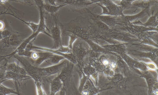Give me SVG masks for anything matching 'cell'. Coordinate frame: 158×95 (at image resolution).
Here are the masks:
<instances>
[{"label": "cell", "mask_w": 158, "mask_h": 95, "mask_svg": "<svg viewBox=\"0 0 158 95\" xmlns=\"http://www.w3.org/2000/svg\"><path fill=\"white\" fill-rule=\"evenodd\" d=\"M20 59L27 74L32 78L35 82L38 81L43 86L51 76L59 73L69 61L65 59L57 64L40 68L33 65L25 59Z\"/></svg>", "instance_id": "cell-1"}, {"label": "cell", "mask_w": 158, "mask_h": 95, "mask_svg": "<svg viewBox=\"0 0 158 95\" xmlns=\"http://www.w3.org/2000/svg\"><path fill=\"white\" fill-rule=\"evenodd\" d=\"M75 65L68 61L65 66L56 76L61 81L63 86L60 95H80L74 81Z\"/></svg>", "instance_id": "cell-2"}, {"label": "cell", "mask_w": 158, "mask_h": 95, "mask_svg": "<svg viewBox=\"0 0 158 95\" xmlns=\"http://www.w3.org/2000/svg\"><path fill=\"white\" fill-rule=\"evenodd\" d=\"M58 14L52 15L54 23L47 25L49 30V33L54 42L53 49H57L63 45L62 35L60 22L58 19Z\"/></svg>", "instance_id": "cell-3"}, {"label": "cell", "mask_w": 158, "mask_h": 95, "mask_svg": "<svg viewBox=\"0 0 158 95\" xmlns=\"http://www.w3.org/2000/svg\"><path fill=\"white\" fill-rule=\"evenodd\" d=\"M84 41L81 38L77 39L74 43L72 49V53L75 56L77 62V65H75L81 68L84 65L83 61L86 52Z\"/></svg>", "instance_id": "cell-4"}, {"label": "cell", "mask_w": 158, "mask_h": 95, "mask_svg": "<svg viewBox=\"0 0 158 95\" xmlns=\"http://www.w3.org/2000/svg\"><path fill=\"white\" fill-rule=\"evenodd\" d=\"M24 49L27 50H38L51 52L54 54L63 56L66 59L73 63L75 65L77 64L76 59L72 53H63L59 51L57 49H51L44 47L38 46L33 45L32 42H31L27 45Z\"/></svg>", "instance_id": "cell-5"}, {"label": "cell", "mask_w": 158, "mask_h": 95, "mask_svg": "<svg viewBox=\"0 0 158 95\" xmlns=\"http://www.w3.org/2000/svg\"><path fill=\"white\" fill-rule=\"evenodd\" d=\"M67 6L73 11L81 13L84 7L89 4V0H65Z\"/></svg>", "instance_id": "cell-6"}, {"label": "cell", "mask_w": 158, "mask_h": 95, "mask_svg": "<svg viewBox=\"0 0 158 95\" xmlns=\"http://www.w3.org/2000/svg\"><path fill=\"white\" fill-rule=\"evenodd\" d=\"M34 50L37 51L36 58L34 60L31 61L30 63L36 66H39L42 63L49 59L54 54L52 53L46 51Z\"/></svg>", "instance_id": "cell-7"}, {"label": "cell", "mask_w": 158, "mask_h": 95, "mask_svg": "<svg viewBox=\"0 0 158 95\" xmlns=\"http://www.w3.org/2000/svg\"><path fill=\"white\" fill-rule=\"evenodd\" d=\"M47 82L50 84V94L51 95H55L59 93L62 87V82L57 76L53 78H50Z\"/></svg>", "instance_id": "cell-8"}, {"label": "cell", "mask_w": 158, "mask_h": 95, "mask_svg": "<svg viewBox=\"0 0 158 95\" xmlns=\"http://www.w3.org/2000/svg\"><path fill=\"white\" fill-rule=\"evenodd\" d=\"M67 3H64L57 6H54L44 4V9L45 12H47L51 15H53L57 14L59 10L63 7L67 6Z\"/></svg>", "instance_id": "cell-9"}, {"label": "cell", "mask_w": 158, "mask_h": 95, "mask_svg": "<svg viewBox=\"0 0 158 95\" xmlns=\"http://www.w3.org/2000/svg\"><path fill=\"white\" fill-rule=\"evenodd\" d=\"M65 58L60 55L54 54L49 59L45 61L50 65H52L60 63Z\"/></svg>", "instance_id": "cell-10"}, {"label": "cell", "mask_w": 158, "mask_h": 95, "mask_svg": "<svg viewBox=\"0 0 158 95\" xmlns=\"http://www.w3.org/2000/svg\"><path fill=\"white\" fill-rule=\"evenodd\" d=\"M8 14L11 15L17 18L21 21L22 22L28 26L32 30L33 33L36 32L39 28V24H36L31 22H27L23 20V19L19 18L18 17L15 15L11 13H8Z\"/></svg>", "instance_id": "cell-11"}, {"label": "cell", "mask_w": 158, "mask_h": 95, "mask_svg": "<svg viewBox=\"0 0 158 95\" xmlns=\"http://www.w3.org/2000/svg\"><path fill=\"white\" fill-rule=\"evenodd\" d=\"M63 36H68L69 38V45L68 46L70 49H72L73 45L75 42L78 38V37L75 34L68 32L62 31Z\"/></svg>", "instance_id": "cell-12"}, {"label": "cell", "mask_w": 158, "mask_h": 95, "mask_svg": "<svg viewBox=\"0 0 158 95\" xmlns=\"http://www.w3.org/2000/svg\"><path fill=\"white\" fill-rule=\"evenodd\" d=\"M44 1L45 4L54 6L66 3L65 0H44Z\"/></svg>", "instance_id": "cell-13"}, {"label": "cell", "mask_w": 158, "mask_h": 95, "mask_svg": "<svg viewBox=\"0 0 158 95\" xmlns=\"http://www.w3.org/2000/svg\"><path fill=\"white\" fill-rule=\"evenodd\" d=\"M35 84L36 87L37 95H43L47 94L43 89V85L40 82L38 81L35 82Z\"/></svg>", "instance_id": "cell-14"}, {"label": "cell", "mask_w": 158, "mask_h": 95, "mask_svg": "<svg viewBox=\"0 0 158 95\" xmlns=\"http://www.w3.org/2000/svg\"><path fill=\"white\" fill-rule=\"evenodd\" d=\"M57 50L63 53H72V50L68 46H65L63 45L60 46Z\"/></svg>", "instance_id": "cell-15"}, {"label": "cell", "mask_w": 158, "mask_h": 95, "mask_svg": "<svg viewBox=\"0 0 158 95\" xmlns=\"http://www.w3.org/2000/svg\"><path fill=\"white\" fill-rule=\"evenodd\" d=\"M34 4L36 5L38 9L44 7V0H34Z\"/></svg>", "instance_id": "cell-16"}, {"label": "cell", "mask_w": 158, "mask_h": 95, "mask_svg": "<svg viewBox=\"0 0 158 95\" xmlns=\"http://www.w3.org/2000/svg\"><path fill=\"white\" fill-rule=\"evenodd\" d=\"M8 31L7 30H4L0 31V40L8 36Z\"/></svg>", "instance_id": "cell-17"}, {"label": "cell", "mask_w": 158, "mask_h": 95, "mask_svg": "<svg viewBox=\"0 0 158 95\" xmlns=\"http://www.w3.org/2000/svg\"><path fill=\"white\" fill-rule=\"evenodd\" d=\"M21 1V2H24L27 4L33 5L34 4V0H17Z\"/></svg>", "instance_id": "cell-18"}, {"label": "cell", "mask_w": 158, "mask_h": 95, "mask_svg": "<svg viewBox=\"0 0 158 95\" xmlns=\"http://www.w3.org/2000/svg\"><path fill=\"white\" fill-rule=\"evenodd\" d=\"M5 26V25L4 22L0 20V31H2L4 29Z\"/></svg>", "instance_id": "cell-19"}]
</instances>
